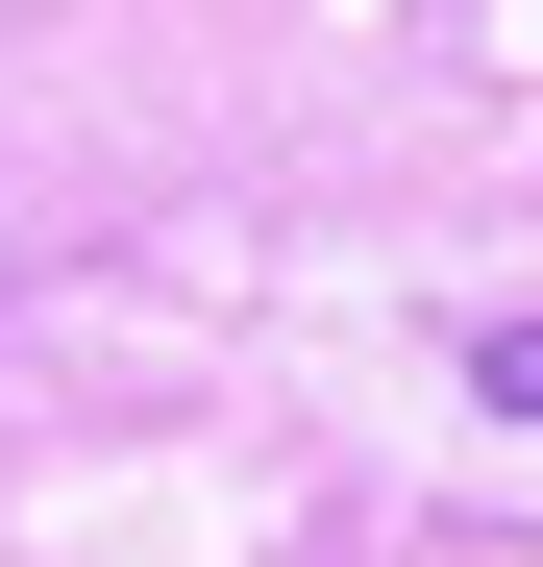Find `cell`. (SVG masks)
I'll return each instance as SVG.
<instances>
[{
    "mask_svg": "<svg viewBox=\"0 0 543 567\" xmlns=\"http://www.w3.org/2000/svg\"><path fill=\"white\" fill-rule=\"evenodd\" d=\"M470 395H494V420H543V321H494V346H470Z\"/></svg>",
    "mask_w": 543,
    "mask_h": 567,
    "instance_id": "cell-1",
    "label": "cell"
}]
</instances>
